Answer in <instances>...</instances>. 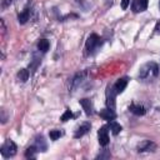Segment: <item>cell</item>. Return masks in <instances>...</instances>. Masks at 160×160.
<instances>
[{
  "label": "cell",
  "instance_id": "7",
  "mask_svg": "<svg viewBox=\"0 0 160 160\" xmlns=\"http://www.w3.org/2000/svg\"><path fill=\"white\" fill-rule=\"evenodd\" d=\"M148 4H149V0H132L131 9L134 12H142L146 10Z\"/></svg>",
  "mask_w": 160,
  "mask_h": 160
},
{
  "label": "cell",
  "instance_id": "9",
  "mask_svg": "<svg viewBox=\"0 0 160 160\" xmlns=\"http://www.w3.org/2000/svg\"><path fill=\"white\" fill-rule=\"evenodd\" d=\"M126 85H128V78H120L119 80H116V82L114 84V89L116 94H121L125 90Z\"/></svg>",
  "mask_w": 160,
  "mask_h": 160
},
{
  "label": "cell",
  "instance_id": "6",
  "mask_svg": "<svg viewBox=\"0 0 160 160\" xmlns=\"http://www.w3.org/2000/svg\"><path fill=\"white\" fill-rule=\"evenodd\" d=\"M98 138H99V142L101 146H106L109 144V131L106 126H102L99 129L98 131Z\"/></svg>",
  "mask_w": 160,
  "mask_h": 160
},
{
  "label": "cell",
  "instance_id": "5",
  "mask_svg": "<svg viewBox=\"0 0 160 160\" xmlns=\"http://www.w3.org/2000/svg\"><path fill=\"white\" fill-rule=\"evenodd\" d=\"M155 149H156V145H155V142H152V141H150V140H144V141H141L138 146H136V150L139 151V152H145V151H155Z\"/></svg>",
  "mask_w": 160,
  "mask_h": 160
},
{
  "label": "cell",
  "instance_id": "24",
  "mask_svg": "<svg viewBox=\"0 0 160 160\" xmlns=\"http://www.w3.org/2000/svg\"><path fill=\"white\" fill-rule=\"evenodd\" d=\"M129 2H130V0H121V8H122V10H126L128 9Z\"/></svg>",
  "mask_w": 160,
  "mask_h": 160
},
{
  "label": "cell",
  "instance_id": "16",
  "mask_svg": "<svg viewBox=\"0 0 160 160\" xmlns=\"http://www.w3.org/2000/svg\"><path fill=\"white\" fill-rule=\"evenodd\" d=\"M49 46H50V42H49V40H46V39H41V40L38 42V49H39L40 51H42V52H46V51L49 50Z\"/></svg>",
  "mask_w": 160,
  "mask_h": 160
},
{
  "label": "cell",
  "instance_id": "3",
  "mask_svg": "<svg viewBox=\"0 0 160 160\" xmlns=\"http://www.w3.org/2000/svg\"><path fill=\"white\" fill-rule=\"evenodd\" d=\"M0 152H1L2 158H5V159L14 156V155L16 154V145H15V142H14L12 140H6V141L1 145Z\"/></svg>",
  "mask_w": 160,
  "mask_h": 160
},
{
  "label": "cell",
  "instance_id": "17",
  "mask_svg": "<svg viewBox=\"0 0 160 160\" xmlns=\"http://www.w3.org/2000/svg\"><path fill=\"white\" fill-rule=\"evenodd\" d=\"M109 128H110V130H111V132H112L114 135H118V134L121 131V125L118 124L116 121H112V120L109 122Z\"/></svg>",
  "mask_w": 160,
  "mask_h": 160
},
{
  "label": "cell",
  "instance_id": "4",
  "mask_svg": "<svg viewBox=\"0 0 160 160\" xmlns=\"http://www.w3.org/2000/svg\"><path fill=\"white\" fill-rule=\"evenodd\" d=\"M115 96H116V91L112 86H109L106 90V105L110 110H115Z\"/></svg>",
  "mask_w": 160,
  "mask_h": 160
},
{
  "label": "cell",
  "instance_id": "20",
  "mask_svg": "<svg viewBox=\"0 0 160 160\" xmlns=\"http://www.w3.org/2000/svg\"><path fill=\"white\" fill-rule=\"evenodd\" d=\"M49 136H50L51 140H58L61 136V131L60 130H51L50 134H49Z\"/></svg>",
  "mask_w": 160,
  "mask_h": 160
},
{
  "label": "cell",
  "instance_id": "2",
  "mask_svg": "<svg viewBox=\"0 0 160 160\" xmlns=\"http://www.w3.org/2000/svg\"><path fill=\"white\" fill-rule=\"evenodd\" d=\"M101 44H102V41H101L100 36L96 35V34H91V35L88 38V40H86L85 49H86L88 54H92L99 46H101Z\"/></svg>",
  "mask_w": 160,
  "mask_h": 160
},
{
  "label": "cell",
  "instance_id": "11",
  "mask_svg": "<svg viewBox=\"0 0 160 160\" xmlns=\"http://www.w3.org/2000/svg\"><path fill=\"white\" fill-rule=\"evenodd\" d=\"M90 130V124L89 122H84L81 126H79L78 128V130H76V132H75V138H81V136H84L88 131Z\"/></svg>",
  "mask_w": 160,
  "mask_h": 160
},
{
  "label": "cell",
  "instance_id": "18",
  "mask_svg": "<svg viewBox=\"0 0 160 160\" xmlns=\"http://www.w3.org/2000/svg\"><path fill=\"white\" fill-rule=\"evenodd\" d=\"M36 151H39V150H38V148H36L35 145L28 148L26 151H25V158H28V159H32V158H35V156H36Z\"/></svg>",
  "mask_w": 160,
  "mask_h": 160
},
{
  "label": "cell",
  "instance_id": "26",
  "mask_svg": "<svg viewBox=\"0 0 160 160\" xmlns=\"http://www.w3.org/2000/svg\"><path fill=\"white\" fill-rule=\"evenodd\" d=\"M155 29H156V31H158V32H160V21L156 24V28H155Z\"/></svg>",
  "mask_w": 160,
  "mask_h": 160
},
{
  "label": "cell",
  "instance_id": "1",
  "mask_svg": "<svg viewBox=\"0 0 160 160\" xmlns=\"http://www.w3.org/2000/svg\"><path fill=\"white\" fill-rule=\"evenodd\" d=\"M159 75V65L156 62H146L139 70V79L141 81H152Z\"/></svg>",
  "mask_w": 160,
  "mask_h": 160
},
{
  "label": "cell",
  "instance_id": "13",
  "mask_svg": "<svg viewBox=\"0 0 160 160\" xmlns=\"http://www.w3.org/2000/svg\"><path fill=\"white\" fill-rule=\"evenodd\" d=\"M80 105L84 108L86 115L92 114V106H91V102H90L89 99H81V100H80Z\"/></svg>",
  "mask_w": 160,
  "mask_h": 160
},
{
  "label": "cell",
  "instance_id": "25",
  "mask_svg": "<svg viewBox=\"0 0 160 160\" xmlns=\"http://www.w3.org/2000/svg\"><path fill=\"white\" fill-rule=\"evenodd\" d=\"M1 122L5 124L6 122V116H5V110H1Z\"/></svg>",
  "mask_w": 160,
  "mask_h": 160
},
{
  "label": "cell",
  "instance_id": "27",
  "mask_svg": "<svg viewBox=\"0 0 160 160\" xmlns=\"http://www.w3.org/2000/svg\"><path fill=\"white\" fill-rule=\"evenodd\" d=\"M159 9H160V1H159Z\"/></svg>",
  "mask_w": 160,
  "mask_h": 160
},
{
  "label": "cell",
  "instance_id": "8",
  "mask_svg": "<svg viewBox=\"0 0 160 160\" xmlns=\"http://www.w3.org/2000/svg\"><path fill=\"white\" fill-rule=\"evenodd\" d=\"M85 75H86V72H85V71H82V72H78V74L72 78V80H71V90H72V91L80 86V84L82 82V80H84Z\"/></svg>",
  "mask_w": 160,
  "mask_h": 160
},
{
  "label": "cell",
  "instance_id": "14",
  "mask_svg": "<svg viewBox=\"0 0 160 160\" xmlns=\"http://www.w3.org/2000/svg\"><path fill=\"white\" fill-rule=\"evenodd\" d=\"M35 146L38 148V150L39 151H45L46 150V142H45V140H44V138L42 136H38L36 138V140H35Z\"/></svg>",
  "mask_w": 160,
  "mask_h": 160
},
{
  "label": "cell",
  "instance_id": "10",
  "mask_svg": "<svg viewBox=\"0 0 160 160\" xmlns=\"http://www.w3.org/2000/svg\"><path fill=\"white\" fill-rule=\"evenodd\" d=\"M100 116H101L104 120H114V119L116 118L114 110H110L109 108H108V109H102V110L100 111Z\"/></svg>",
  "mask_w": 160,
  "mask_h": 160
},
{
  "label": "cell",
  "instance_id": "22",
  "mask_svg": "<svg viewBox=\"0 0 160 160\" xmlns=\"http://www.w3.org/2000/svg\"><path fill=\"white\" fill-rule=\"evenodd\" d=\"M12 1H14V0H1V9L5 10L8 6H10V5L12 4Z\"/></svg>",
  "mask_w": 160,
  "mask_h": 160
},
{
  "label": "cell",
  "instance_id": "12",
  "mask_svg": "<svg viewBox=\"0 0 160 160\" xmlns=\"http://www.w3.org/2000/svg\"><path fill=\"white\" fill-rule=\"evenodd\" d=\"M129 110H130L132 114H135V115H144V114H145L144 106H141V105H139V104H131V105L129 106Z\"/></svg>",
  "mask_w": 160,
  "mask_h": 160
},
{
  "label": "cell",
  "instance_id": "19",
  "mask_svg": "<svg viewBox=\"0 0 160 160\" xmlns=\"http://www.w3.org/2000/svg\"><path fill=\"white\" fill-rule=\"evenodd\" d=\"M18 79L20 80V81H26L28 79H29V71L26 70V69H21L19 72H18Z\"/></svg>",
  "mask_w": 160,
  "mask_h": 160
},
{
  "label": "cell",
  "instance_id": "15",
  "mask_svg": "<svg viewBox=\"0 0 160 160\" xmlns=\"http://www.w3.org/2000/svg\"><path fill=\"white\" fill-rule=\"evenodd\" d=\"M29 18H30V10H29V9H25L22 12L19 14L18 20H19L20 24H25V22L29 20Z\"/></svg>",
  "mask_w": 160,
  "mask_h": 160
},
{
  "label": "cell",
  "instance_id": "21",
  "mask_svg": "<svg viewBox=\"0 0 160 160\" xmlns=\"http://www.w3.org/2000/svg\"><path fill=\"white\" fill-rule=\"evenodd\" d=\"M71 118H74L71 110H66V111L62 114V116L60 118V120H61V121H66V120H69V119H71Z\"/></svg>",
  "mask_w": 160,
  "mask_h": 160
},
{
  "label": "cell",
  "instance_id": "23",
  "mask_svg": "<svg viewBox=\"0 0 160 160\" xmlns=\"http://www.w3.org/2000/svg\"><path fill=\"white\" fill-rule=\"evenodd\" d=\"M96 158L98 159H108V158H110V152L108 150H104V152L102 154H99Z\"/></svg>",
  "mask_w": 160,
  "mask_h": 160
}]
</instances>
